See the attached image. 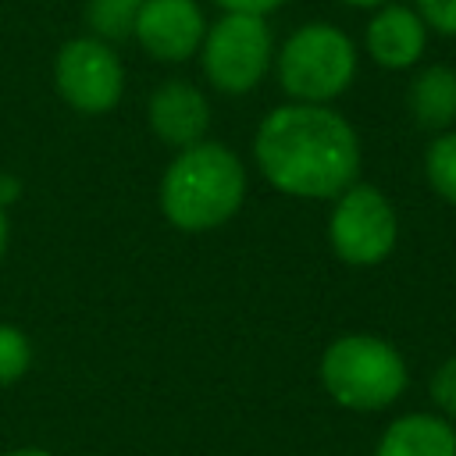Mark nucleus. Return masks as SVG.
<instances>
[{
  "label": "nucleus",
  "mask_w": 456,
  "mask_h": 456,
  "mask_svg": "<svg viewBox=\"0 0 456 456\" xmlns=\"http://www.w3.org/2000/svg\"><path fill=\"white\" fill-rule=\"evenodd\" d=\"M86 28L89 36L118 46L132 39L135 28V14H139V0H86Z\"/></svg>",
  "instance_id": "ddd939ff"
},
{
  "label": "nucleus",
  "mask_w": 456,
  "mask_h": 456,
  "mask_svg": "<svg viewBox=\"0 0 456 456\" xmlns=\"http://www.w3.org/2000/svg\"><path fill=\"white\" fill-rule=\"evenodd\" d=\"M406 110L431 135L456 128V68L452 64L417 68L406 86Z\"/></svg>",
  "instance_id": "f8f14e48"
},
{
  "label": "nucleus",
  "mask_w": 456,
  "mask_h": 456,
  "mask_svg": "<svg viewBox=\"0 0 456 456\" xmlns=\"http://www.w3.org/2000/svg\"><path fill=\"white\" fill-rule=\"evenodd\" d=\"M374 456H456V428L442 413H403L381 431Z\"/></svg>",
  "instance_id": "9b49d317"
},
{
  "label": "nucleus",
  "mask_w": 456,
  "mask_h": 456,
  "mask_svg": "<svg viewBox=\"0 0 456 456\" xmlns=\"http://www.w3.org/2000/svg\"><path fill=\"white\" fill-rule=\"evenodd\" d=\"M18 196H21V178H14V175L0 171V207L18 203Z\"/></svg>",
  "instance_id": "6ab92c4d"
},
{
  "label": "nucleus",
  "mask_w": 456,
  "mask_h": 456,
  "mask_svg": "<svg viewBox=\"0 0 456 456\" xmlns=\"http://www.w3.org/2000/svg\"><path fill=\"white\" fill-rule=\"evenodd\" d=\"M424 178L431 185V192L456 207V128L438 132L428 150H424Z\"/></svg>",
  "instance_id": "4468645a"
},
{
  "label": "nucleus",
  "mask_w": 456,
  "mask_h": 456,
  "mask_svg": "<svg viewBox=\"0 0 456 456\" xmlns=\"http://www.w3.org/2000/svg\"><path fill=\"white\" fill-rule=\"evenodd\" d=\"M428 392H431V403L438 406V413L445 420H456V356H449L435 367Z\"/></svg>",
  "instance_id": "dca6fc26"
},
{
  "label": "nucleus",
  "mask_w": 456,
  "mask_h": 456,
  "mask_svg": "<svg viewBox=\"0 0 456 456\" xmlns=\"http://www.w3.org/2000/svg\"><path fill=\"white\" fill-rule=\"evenodd\" d=\"M217 11H242V14H271V11H281L289 7L292 0H210Z\"/></svg>",
  "instance_id": "a211bd4d"
},
{
  "label": "nucleus",
  "mask_w": 456,
  "mask_h": 456,
  "mask_svg": "<svg viewBox=\"0 0 456 456\" xmlns=\"http://www.w3.org/2000/svg\"><path fill=\"white\" fill-rule=\"evenodd\" d=\"M428 25L413 4H381L363 25V50L385 71H410L428 53Z\"/></svg>",
  "instance_id": "9d476101"
},
{
  "label": "nucleus",
  "mask_w": 456,
  "mask_h": 456,
  "mask_svg": "<svg viewBox=\"0 0 456 456\" xmlns=\"http://www.w3.org/2000/svg\"><path fill=\"white\" fill-rule=\"evenodd\" d=\"M321 385L324 392L356 413H378L388 410L410 385V370L403 353L367 331H349L328 342L321 353Z\"/></svg>",
  "instance_id": "20e7f679"
},
{
  "label": "nucleus",
  "mask_w": 456,
  "mask_h": 456,
  "mask_svg": "<svg viewBox=\"0 0 456 456\" xmlns=\"http://www.w3.org/2000/svg\"><path fill=\"white\" fill-rule=\"evenodd\" d=\"M32 367V342L21 328L0 321V385H14Z\"/></svg>",
  "instance_id": "2eb2a0df"
},
{
  "label": "nucleus",
  "mask_w": 456,
  "mask_h": 456,
  "mask_svg": "<svg viewBox=\"0 0 456 456\" xmlns=\"http://www.w3.org/2000/svg\"><path fill=\"white\" fill-rule=\"evenodd\" d=\"M274 28L264 14L221 11L200 43V71L221 96L253 93L274 68Z\"/></svg>",
  "instance_id": "39448f33"
},
{
  "label": "nucleus",
  "mask_w": 456,
  "mask_h": 456,
  "mask_svg": "<svg viewBox=\"0 0 456 456\" xmlns=\"http://www.w3.org/2000/svg\"><path fill=\"white\" fill-rule=\"evenodd\" d=\"M7 239H11V221H7V207H0V256L7 249Z\"/></svg>",
  "instance_id": "aec40b11"
},
{
  "label": "nucleus",
  "mask_w": 456,
  "mask_h": 456,
  "mask_svg": "<svg viewBox=\"0 0 456 456\" xmlns=\"http://www.w3.org/2000/svg\"><path fill=\"white\" fill-rule=\"evenodd\" d=\"M53 89L75 114H110L125 96V64L118 46L89 32L64 39L53 57Z\"/></svg>",
  "instance_id": "0eeeda50"
},
{
  "label": "nucleus",
  "mask_w": 456,
  "mask_h": 456,
  "mask_svg": "<svg viewBox=\"0 0 456 456\" xmlns=\"http://www.w3.org/2000/svg\"><path fill=\"white\" fill-rule=\"evenodd\" d=\"M246 189L249 178L242 157L217 139H203L196 146L175 150L171 164L160 175L157 200L171 228L203 235L228 224L242 210Z\"/></svg>",
  "instance_id": "f03ea898"
},
{
  "label": "nucleus",
  "mask_w": 456,
  "mask_h": 456,
  "mask_svg": "<svg viewBox=\"0 0 456 456\" xmlns=\"http://www.w3.org/2000/svg\"><path fill=\"white\" fill-rule=\"evenodd\" d=\"M413 11L428 25V32L456 39V0H413Z\"/></svg>",
  "instance_id": "f3484780"
},
{
  "label": "nucleus",
  "mask_w": 456,
  "mask_h": 456,
  "mask_svg": "<svg viewBox=\"0 0 456 456\" xmlns=\"http://www.w3.org/2000/svg\"><path fill=\"white\" fill-rule=\"evenodd\" d=\"M210 96L189 78H167L146 100V125L171 150L203 142L210 132Z\"/></svg>",
  "instance_id": "1a4fd4ad"
},
{
  "label": "nucleus",
  "mask_w": 456,
  "mask_h": 456,
  "mask_svg": "<svg viewBox=\"0 0 456 456\" xmlns=\"http://www.w3.org/2000/svg\"><path fill=\"white\" fill-rule=\"evenodd\" d=\"M0 456H57V452L39 449V445H25V449H11V452H0Z\"/></svg>",
  "instance_id": "4be33fe9"
},
{
  "label": "nucleus",
  "mask_w": 456,
  "mask_h": 456,
  "mask_svg": "<svg viewBox=\"0 0 456 456\" xmlns=\"http://www.w3.org/2000/svg\"><path fill=\"white\" fill-rule=\"evenodd\" d=\"M207 25L210 18L200 0H139L132 39L150 61L185 64L200 53Z\"/></svg>",
  "instance_id": "6e6552de"
},
{
  "label": "nucleus",
  "mask_w": 456,
  "mask_h": 456,
  "mask_svg": "<svg viewBox=\"0 0 456 456\" xmlns=\"http://www.w3.org/2000/svg\"><path fill=\"white\" fill-rule=\"evenodd\" d=\"M253 160L271 189L296 200H335L360 182V135L328 103H278L253 132Z\"/></svg>",
  "instance_id": "f257e3e1"
},
{
  "label": "nucleus",
  "mask_w": 456,
  "mask_h": 456,
  "mask_svg": "<svg viewBox=\"0 0 456 456\" xmlns=\"http://www.w3.org/2000/svg\"><path fill=\"white\" fill-rule=\"evenodd\" d=\"M360 71L356 39L331 21H303L274 46V78L292 103H335Z\"/></svg>",
  "instance_id": "7ed1b4c3"
},
{
  "label": "nucleus",
  "mask_w": 456,
  "mask_h": 456,
  "mask_svg": "<svg viewBox=\"0 0 456 456\" xmlns=\"http://www.w3.org/2000/svg\"><path fill=\"white\" fill-rule=\"evenodd\" d=\"M346 7H356V11H378L381 4H392V0H338Z\"/></svg>",
  "instance_id": "412c9836"
},
{
  "label": "nucleus",
  "mask_w": 456,
  "mask_h": 456,
  "mask_svg": "<svg viewBox=\"0 0 456 456\" xmlns=\"http://www.w3.org/2000/svg\"><path fill=\"white\" fill-rule=\"evenodd\" d=\"M399 239V217L388 196L370 182H353L331 200L328 242L349 267H378L392 256Z\"/></svg>",
  "instance_id": "423d86ee"
}]
</instances>
